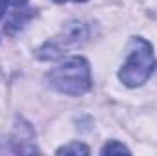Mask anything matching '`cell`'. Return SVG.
Wrapping results in <instances>:
<instances>
[{"instance_id":"obj_7","label":"cell","mask_w":157,"mask_h":156,"mask_svg":"<svg viewBox=\"0 0 157 156\" xmlns=\"http://www.w3.org/2000/svg\"><path fill=\"white\" fill-rule=\"evenodd\" d=\"M6 6H7V0H0V17L6 13Z\"/></svg>"},{"instance_id":"obj_6","label":"cell","mask_w":157,"mask_h":156,"mask_svg":"<svg viewBox=\"0 0 157 156\" xmlns=\"http://www.w3.org/2000/svg\"><path fill=\"white\" fill-rule=\"evenodd\" d=\"M7 2H9V4H13V6H17V7H18V6H24V4H26V2H28V0H7Z\"/></svg>"},{"instance_id":"obj_2","label":"cell","mask_w":157,"mask_h":156,"mask_svg":"<svg viewBox=\"0 0 157 156\" xmlns=\"http://www.w3.org/2000/svg\"><path fill=\"white\" fill-rule=\"evenodd\" d=\"M154 68H155V59H154L152 44L141 37H135L128 44L126 63L119 72V79L130 88L141 86L152 76Z\"/></svg>"},{"instance_id":"obj_4","label":"cell","mask_w":157,"mask_h":156,"mask_svg":"<svg viewBox=\"0 0 157 156\" xmlns=\"http://www.w3.org/2000/svg\"><path fill=\"white\" fill-rule=\"evenodd\" d=\"M88 153H90V149L78 142H71V143H68L57 151V154H88Z\"/></svg>"},{"instance_id":"obj_8","label":"cell","mask_w":157,"mask_h":156,"mask_svg":"<svg viewBox=\"0 0 157 156\" xmlns=\"http://www.w3.org/2000/svg\"><path fill=\"white\" fill-rule=\"evenodd\" d=\"M55 2H59V4H62V2H70V0H55ZM73 2H86V0H73Z\"/></svg>"},{"instance_id":"obj_5","label":"cell","mask_w":157,"mask_h":156,"mask_svg":"<svg viewBox=\"0 0 157 156\" xmlns=\"http://www.w3.org/2000/svg\"><path fill=\"white\" fill-rule=\"evenodd\" d=\"M122 153H130V149L124 147V145L119 143V142H108V143L101 149V154H122Z\"/></svg>"},{"instance_id":"obj_1","label":"cell","mask_w":157,"mask_h":156,"mask_svg":"<svg viewBox=\"0 0 157 156\" xmlns=\"http://www.w3.org/2000/svg\"><path fill=\"white\" fill-rule=\"evenodd\" d=\"M46 81L51 88H55L60 94L80 96L88 92L91 86L90 64L84 57H70L62 64L55 66L46 76Z\"/></svg>"},{"instance_id":"obj_3","label":"cell","mask_w":157,"mask_h":156,"mask_svg":"<svg viewBox=\"0 0 157 156\" xmlns=\"http://www.w3.org/2000/svg\"><path fill=\"white\" fill-rule=\"evenodd\" d=\"M91 35V26L86 24V22H70L62 33L55 39L48 40L39 51H37V57L42 59V61H55L59 57H62L70 48H75V46H80L84 44L86 40L90 39Z\"/></svg>"}]
</instances>
